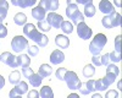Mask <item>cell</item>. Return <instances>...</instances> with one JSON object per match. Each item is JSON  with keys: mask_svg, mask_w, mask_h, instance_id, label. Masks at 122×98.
I'll return each mask as SVG.
<instances>
[{"mask_svg": "<svg viewBox=\"0 0 122 98\" xmlns=\"http://www.w3.org/2000/svg\"><path fill=\"white\" fill-rule=\"evenodd\" d=\"M23 34H25V37L27 39H32L33 42H36L40 48H44V47L48 45V42H49L48 37L43 33H40L33 23H26L25 25Z\"/></svg>", "mask_w": 122, "mask_h": 98, "instance_id": "6da1fadb", "label": "cell"}, {"mask_svg": "<svg viewBox=\"0 0 122 98\" xmlns=\"http://www.w3.org/2000/svg\"><path fill=\"white\" fill-rule=\"evenodd\" d=\"M106 42H107L106 36L103 33H98L89 44V52L93 55H99L104 49V47L106 45Z\"/></svg>", "mask_w": 122, "mask_h": 98, "instance_id": "7a4b0ae2", "label": "cell"}, {"mask_svg": "<svg viewBox=\"0 0 122 98\" xmlns=\"http://www.w3.org/2000/svg\"><path fill=\"white\" fill-rule=\"evenodd\" d=\"M66 15L67 17L71 20V23L72 25H78L81 22H84V16L83 14L79 11V9L77 6V4H71V5H67L66 7Z\"/></svg>", "mask_w": 122, "mask_h": 98, "instance_id": "3957f363", "label": "cell"}, {"mask_svg": "<svg viewBox=\"0 0 122 98\" xmlns=\"http://www.w3.org/2000/svg\"><path fill=\"white\" fill-rule=\"evenodd\" d=\"M11 48L15 53H22L28 48V39L25 36H15L11 41Z\"/></svg>", "mask_w": 122, "mask_h": 98, "instance_id": "277c9868", "label": "cell"}, {"mask_svg": "<svg viewBox=\"0 0 122 98\" xmlns=\"http://www.w3.org/2000/svg\"><path fill=\"white\" fill-rule=\"evenodd\" d=\"M64 81L66 82V85L70 90H78L81 86V81H79V78L75 71H66Z\"/></svg>", "mask_w": 122, "mask_h": 98, "instance_id": "5b68a950", "label": "cell"}, {"mask_svg": "<svg viewBox=\"0 0 122 98\" xmlns=\"http://www.w3.org/2000/svg\"><path fill=\"white\" fill-rule=\"evenodd\" d=\"M77 34L81 39L88 41V39H90L92 34H93V31L86 22H81L77 25Z\"/></svg>", "mask_w": 122, "mask_h": 98, "instance_id": "8992f818", "label": "cell"}, {"mask_svg": "<svg viewBox=\"0 0 122 98\" xmlns=\"http://www.w3.org/2000/svg\"><path fill=\"white\" fill-rule=\"evenodd\" d=\"M0 61L4 63L5 65L12 67V69H16L18 67V64H17V56H15L14 54H11L10 52H4L1 55H0Z\"/></svg>", "mask_w": 122, "mask_h": 98, "instance_id": "52a82bcc", "label": "cell"}, {"mask_svg": "<svg viewBox=\"0 0 122 98\" xmlns=\"http://www.w3.org/2000/svg\"><path fill=\"white\" fill-rule=\"evenodd\" d=\"M46 22L49 23L50 27L53 28H60L61 23L64 22V18L61 15L56 14V12H49L46 15Z\"/></svg>", "mask_w": 122, "mask_h": 98, "instance_id": "ba28073f", "label": "cell"}, {"mask_svg": "<svg viewBox=\"0 0 122 98\" xmlns=\"http://www.w3.org/2000/svg\"><path fill=\"white\" fill-rule=\"evenodd\" d=\"M39 6L43 7L45 11L55 12V10H57L60 6V3L57 0H42V1H39Z\"/></svg>", "mask_w": 122, "mask_h": 98, "instance_id": "9c48e42d", "label": "cell"}, {"mask_svg": "<svg viewBox=\"0 0 122 98\" xmlns=\"http://www.w3.org/2000/svg\"><path fill=\"white\" fill-rule=\"evenodd\" d=\"M99 10L103 14H105L106 16H109L110 14H112L115 11L114 9V5L111 4L109 0H101V1L99 3Z\"/></svg>", "mask_w": 122, "mask_h": 98, "instance_id": "30bf717a", "label": "cell"}, {"mask_svg": "<svg viewBox=\"0 0 122 98\" xmlns=\"http://www.w3.org/2000/svg\"><path fill=\"white\" fill-rule=\"evenodd\" d=\"M64 60H65V54L61 50H59V49H56V50H54L51 54H50V63H51L53 65H59Z\"/></svg>", "mask_w": 122, "mask_h": 98, "instance_id": "8fae6325", "label": "cell"}, {"mask_svg": "<svg viewBox=\"0 0 122 98\" xmlns=\"http://www.w3.org/2000/svg\"><path fill=\"white\" fill-rule=\"evenodd\" d=\"M32 16H33L36 20H38V22L44 21L45 17H46V11H45L43 7H40V6L38 5V6L33 7V10H32Z\"/></svg>", "mask_w": 122, "mask_h": 98, "instance_id": "7c38bea8", "label": "cell"}, {"mask_svg": "<svg viewBox=\"0 0 122 98\" xmlns=\"http://www.w3.org/2000/svg\"><path fill=\"white\" fill-rule=\"evenodd\" d=\"M55 44L61 49H66L70 45V39L65 34H57L55 37Z\"/></svg>", "mask_w": 122, "mask_h": 98, "instance_id": "4fadbf2b", "label": "cell"}, {"mask_svg": "<svg viewBox=\"0 0 122 98\" xmlns=\"http://www.w3.org/2000/svg\"><path fill=\"white\" fill-rule=\"evenodd\" d=\"M51 74H53V67L50 66L49 64H42L39 66V69H38V75L42 78L49 77Z\"/></svg>", "mask_w": 122, "mask_h": 98, "instance_id": "5bb4252c", "label": "cell"}, {"mask_svg": "<svg viewBox=\"0 0 122 98\" xmlns=\"http://www.w3.org/2000/svg\"><path fill=\"white\" fill-rule=\"evenodd\" d=\"M11 4L15 6H20L22 9H27L29 6H34L36 0H11Z\"/></svg>", "mask_w": 122, "mask_h": 98, "instance_id": "9a60e30c", "label": "cell"}, {"mask_svg": "<svg viewBox=\"0 0 122 98\" xmlns=\"http://www.w3.org/2000/svg\"><path fill=\"white\" fill-rule=\"evenodd\" d=\"M95 12H97L95 6H94L93 1L90 0L88 4L84 5V12H83V16H86V17H93V16L95 15Z\"/></svg>", "mask_w": 122, "mask_h": 98, "instance_id": "2e32d148", "label": "cell"}, {"mask_svg": "<svg viewBox=\"0 0 122 98\" xmlns=\"http://www.w3.org/2000/svg\"><path fill=\"white\" fill-rule=\"evenodd\" d=\"M12 90L16 92V94H18V96H22V94H25V93H27L28 92V85L25 82V81H21L20 83H17Z\"/></svg>", "mask_w": 122, "mask_h": 98, "instance_id": "e0dca14e", "label": "cell"}, {"mask_svg": "<svg viewBox=\"0 0 122 98\" xmlns=\"http://www.w3.org/2000/svg\"><path fill=\"white\" fill-rule=\"evenodd\" d=\"M39 97L40 98H54V92L50 86H43L39 91Z\"/></svg>", "mask_w": 122, "mask_h": 98, "instance_id": "ac0fdd59", "label": "cell"}, {"mask_svg": "<svg viewBox=\"0 0 122 98\" xmlns=\"http://www.w3.org/2000/svg\"><path fill=\"white\" fill-rule=\"evenodd\" d=\"M109 18H110V22H111V26H112V28L121 26V14L114 11L112 14L109 15Z\"/></svg>", "mask_w": 122, "mask_h": 98, "instance_id": "d6986e66", "label": "cell"}, {"mask_svg": "<svg viewBox=\"0 0 122 98\" xmlns=\"http://www.w3.org/2000/svg\"><path fill=\"white\" fill-rule=\"evenodd\" d=\"M21 76H22V74L18 70H14L12 72H10V75H9V81H10V83H12V85H17V83H20L21 82Z\"/></svg>", "mask_w": 122, "mask_h": 98, "instance_id": "ffe728a7", "label": "cell"}, {"mask_svg": "<svg viewBox=\"0 0 122 98\" xmlns=\"http://www.w3.org/2000/svg\"><path fill=\"white\" fill-rule=\"evenodd\" d=\"M17 64L21 67H27L30 64V59H29V56L27 54H20L17 56Z\"/></svg>", "mask_w": 122, "mask_h": 98, "instance_id": "44dd1931", "label": "cell"}, {"mask_svg": "<svg viewBox=\"0 0 122 98\" xmlns=\"http://www.w3.org/2000/svg\"><path fill=\"white\" fill-rule=\"evenodd\" d=\"M14 22L17 26H25L27 23V16L23 12H18L14 16Z\"/></svg>", "mask_w": 122, "mask_h": 98, "instance_id": "7402d4cb", "label": "cell"}, {"mask_svg": "<svg viewBox=\"0 0 122 98\" xmlns=\"http://www.w3.org/2000/svg\"><path fill=\"white\" fill-rule=\"evenodd\" d=\"M7 10H9V3L5 0H0V18L5 20L7 16Z\"/></svg>", "mask_w": 122, "mask_h": 98, "instance_id": "603a6c76", "label": "cell"}, {"mask_svg": "<svg viewBox=\"0 0 122 98\" xmlns=\"http://www.w3.org/2000/svg\"><path fill=\"white\" fill-rule=\"evenodd\" d=\"M101 81H103L104 86L107 88V87H110L111 85H112V83L116 81V76H115V75H112V74H106V76H105V77L101 78Z\"/></svg>", "mask_w": 122, "mask_h": 98, "instance_id": "cb8c5ba5", "label": "cell"}, {"mask_svg": "<svg viewBox=\"0 0 122 98\" xmlns=\"http://www.w3.org/2000/svg\"><path fill=\"white\" fill-rule=\"evenodd\" d=\"M28 80H29V83L32 85L33 87H39L40 85H42V81H43V78L40 77V76H39L38 74H33L32 76H30V77L28 78Z\"/></svg>", "mask_w": 122, "mask_h": 98, "instance_id": "d4e9b609", "label": "cell"}, {"mask_svg": "<svg viewBox=\"0 0 122 98\" xmlns=\"http://www.w3.org/2000/svg\"><path fill=\"white\" fill-rule=\"evenodd\" d=\"M60 28L62 29V32L65 34H71V33H72V31H73V25L71 23V22H68V21H64L62 23H61V27Z\"/></svg>", "mask_w": 122, "mask_h": 98, "instance_id": "484cf974", "label": "cell"}, {"mask_svg": "<svg viewBox=\"0 0 122 98\" xmlns=\"http://www.w3.org/2000/svg\"><path fill=\"white\" fill-rule=\"evenodd\" d=\"M94 74H95V69H94V65H90V64H88V65H86L84 66V69H83V76L84 77H92V76H94Z\"/></svg>", "mask_w": 122, "mask_h": 98, "instance_id": "4316f807", "label": "cell"}, {"mask_svg": "<svg viewBox=\"0 0 122 98\" xmlns=\"http://www.w3.org/2000/svg\"><path fill=\"white\" fill-rule=\"evenodd\" d=\"M106 74H112V75H115L117 77L120 75V69L115 64H109L106 66Z\"/></svg>", "mask_w": 122, "mask_h": 98, "instance_id": "83f0119b", "label": "cell"}, {"mask_svg": "<svg viewBox=\"0 0 122 98\" xmlns=\"http://www.w3.org/2000/svg\"><path fill=\"white\" fill-rule=\"evenodd\" d=\"M38 28H39V32H49L50 29H51V27L49 26V23L46 22V20H44V21H40L38 22Z\"/></svg>", "mask_w": 122, "mask_h": 98, "instance_id": "f1b7e54d", "label": "cell"}, {"mask_svg": "<svg viewBox=\"0 0 122 98\" xmlns=\"http://www.w3.org/2000/svg\"><path fill=\"white\" fill-rule=\"evenodd\" d=\"M109 59H110V61H112V63H120L121 61V53L111 52V53H109Z\"/></svg>", "mask_w": 122, "mask_h": 98, "instance_id": "f546056e", "label": "cell"}, {"mask_svg": "<svg viewBox=\"0 0 122 98\" xmlns=\"http://www.w3.org/2000/svg\"><path fill=\"white\" fill-rule=\"evenodd\" d=\"M28 50V56H37L39 53V47L38 45H30L27 48Z\"/></svg>", "mask_w": 122, "mask_h": 98, "instance_id": "4dcf8cb0", "label": "cell"}, {"mask_svg": "<svg viewBox=\"0 0 122 98\" xmlns=\"http://www.w3.org/2000/svg\"><path fill=\"white\" fill-rule=\"evenodd\" d=\"M66 67H59L56 72H55V76L56 78H59L60 81H64V77H65V74H66Z\"/></svg>", "mask_w": 122, "mask_h": 98, "instance_id": "1f68e13d", "label": "cell"}, {"mask_svg": "<svg viewBox=\"0 0 122 98\" xmlns=\"http://www.w3.org/2000/svg\"><path fill=\"white\" fill-rule=\"evenodd\" d=\"M34 74L33 69H30V66H27V67H22V75L26 77V78H29Z\"/></svg>", "mask_w": 122, "mask_h": 98, "instance_id": "d6a6232c", "label": "cell"}, {"mask_svg": "<svg viewBox=\"0 0 122 98\" xmlns=\"http://www.w3.org/2000/svg\"><path fill=\"white\" fill-rule=\"evenodd\" d=\"M121 39H122L121 34L116 36V38H115V52H117V53H121Z\"/></svg>", "mask_w": 122, "mask_h": 98, "instance_id": "836d02e7", "label": "cell"}, {"mask_svg": "<svg viewBox=\"0 0 122 98\" xmlns=\"http://www.w3.org/2000/svg\"><path fill=\"white\" fill-rule=\"evenodd\" d=\"M105 98H118V92L116 90H109L105 93Z\"/></svg>", "mask_w": 122, "mask_h": 98, "instance_id": "e575fe53", "label": "cell"}, {"mask_svg": "<svg viewBox=\"0 0 122 98\" xmlns=\"http://www.w3.org/2000/svg\"><path fill=\"white\" fill-rule=\"evenodd\" d=\"M86 85H87V88H88L89 93L95 91V80H89L88 82H86Z\"/></svg>", "mask_w": 122, "mask_h": 98, "instance_id": "d590c367", "label": "cell"}, {"mask_svg": "<svg viewBox=\"0 0 122 98\" xmlns=\"http://www.w3.org/2000/svg\"><path fill=\"white\" fill-rule=\"evenodd\" d=\"M101 23H103V26H104L105 28H107V29L112 28V26H111V22H110V18H109V16H104V17H103V20H101Z\"/></svg>", "mask_w": 122, "mask_h": 98, "instance_id": "8d00e7d4", "label": "cell"}, {"mask_svg": "<svg viewBox=\"0 0 122 98\" xmlns=\"http://www.w3.org/2000/svg\"><path fill=\"white\" fill-rule=\"evenodd\" d=\"M78 91L82 93V94H84V96L89 94V91H88V88H87L86 82H84V83H83V82H81V86H79V88H78Z\"/></svg>", "mask_w": 122, "mask_h": 98, "instance_id": "74e56055", "label": "cell"}, {"mask_svg": "<svg viewBox=\"0 0 122 98\" xmlns=\"http://www.w3.org/2000/svg\"><path fill=\"white\" fill-rule=\"evenodd\" d=\"M101 59V65H104V66H107L110 64V59H109V54H104V55H101L100 56Z\"/></svg>", "mask_w": 122, "mask_h": 98, "instance_id": "f35d334b", "label": "cell"}, {"mask_svg": "<svg viewBox=\"0 0 122 98\" xmlns=\"http://www.w3.org/2000/svg\"><path fill=\"white\" fill-rule=\"evenodd\" d=\"M7 36V28L5 25H0V38H5Z\"/></svg>", "mask_w": 122, "mask_h": 98, "instance_id": "ab89813d", "label": "cell"}, {"mask_svg": "<svg viewBox=\"0 0 122 98\" xmlns=\"http://www.w3.org/2000/svg\"><path fill=\"white\" fill-rule=\"evenodd\" d=\"M92 61H93V65H95V66H101L100 55H93V58H92Z\"/></svg>", "mask_w": 122, "mask_h": 98, "instance_id": "60d3db41", "label": "cell"}, {"mask_svg": "<svg viewBox=\"0 0 122 98\" xmlns=\"http://www.w3.org/2000/svg\"><path fill=\"white\" fill-rule=\"evenodd\" d=\"M27 98H39V92L37 90H32L27 92Z\"/></svg>", "mask_w": 122, "mask_h": 98, "instance_id": "b9f144b4", "label": "cell"}, {"mask_svg": "<svg viewBox=\"0 0 122 98\" xmlns=\"http://www.w3.org/2000/svg\"><path fill=\"white\" fill-rule=\"evenodd\" d=\"M4 86H5V78L0 75V90H1V88H4Z\"/></svg>", "mask_w": 122, "mask_h": 98, "instance_id": "7bdbcfd3", "label": "cell"}, {"mask_svg": "<svg viewBox=\"0 0 122 98\" xmlns=\"http://www.w3.org/2000/svg\"><path fill=\"white\" fill-rule=\"evenodd\" d=\"M90 1V0H77V1H76V4H83V5H86V4H88Z\"/></svg>", "mask_w": 122, "mask_h": 98, "instance_id": "ee69618b", "label": "cell"}, {"mask_svg": "<svg viewBox=\"0 0 122 98\" xmlns=\"http://www.w3.org/2000/svg\"><path fill=\"white\" fill-rule=\"evenodd\" d=\"M67 98H81L77 93H71V94H68L67 96Z\"/></svg>", "mask_w": 122, "mask_h": 98, "instance_id": "f6af8a7d", "label": "cell"}, {"mask_svg": "<svg viewBox=\"0 0 122 98\" xmlns=\"http://www.w3.org/2000/svg\"><path fill=\"white\" fill-rule=\"evenodd\" d=\"M15 96H17L16 92H15L14 90H11V91H10V93H9V97H10V98H12V97H15Z\"/></svg>", "mask_w": 122, "mask_h": 98, "instance_id": "bcb514c9", "label": "cell"}, {"mask_svg": "<svg viewBox=\"0 0 122 98\" xmlns=\"http://www.w3.org/2000/svg\"><path fill=\"white\" fill-rule=\"evenodd\" d=\"M92 98H103V96L99 94V93H94L93 96H92Z\"/></svg>", "mask_w": 122, "mask_h": 98, "instance_id": "7dc6e473", "label": "cell"}, {"mask_svg": "<svg viewBox=\"0 0 122 98\" xmlns=\"http://www.w3.org/2000/svg\"><path fill=\"white\" fill-rule=\"evenodd\" d=\"M117 87H118V90H120V91L122 90V81H121V80L117 82Z\"/></svg>", "mask_w": 122, "mask_h": 98, "instance_id": "c3c4849f", "label": "cell"}, {"mask_svg": "<svg viewBox=\"0 0 122 98\" xmlns=\"http://www.w3.org/2000/svg\"><path fill=\"white\" fill-rule=\"evenodd\" d=\"M114 4H115L116 6H118V7L121 6V3H120V1H117V0H115V1H114Z\"/></svg>", "mask_w": 122, "mask_h": 98, "instance_id": "681fc988", "label": "cell"}, {"mask_svg": "<svg viewBox=\"0 0 122 98\" xmlns=\"http://www.w3.org/2000/svg\"><path fill=\"white\" fill-rule=\"evenodd\" d=\"M12 98H22V97H21V96H18V94H17V96H15V97H12Z\"/></svg>", "mask_w": 122, "mask_h": 98, "instance_id": "f907efd6", "label": "cell"}, {"mask_svg": "<svg viewBox=\"0 0 122 98\" xmlns=\"http://www.w3.org/2000/svg\"><path fill=\"white\" fill-rule=\"evenodd\" d=\"M3 21H4V20H3V18H0V25H1V23H3Z\"/></svg>", "mask_w": 122, "mask_h": 98, "instance_id": "816d5d0a", "label": "cell"}]
</instances>
